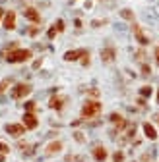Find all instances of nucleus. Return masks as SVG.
Here are the masks:
<instances>
[{"label": "nucleus", "instance_id": "obj_1", "mask_svg": "<svg viewBox=\"0 0 159 162\" xmlns=\"http://www.w3.org/2000/svg\"><path fill=\"white\" fill-rule=\"evenodd\" d=\"M29 56H31L29 50H12V52L6 54V60H8L10 64H14V62H24Z\"/></svg>", "mask_w": 159, "mask_h": 162}, {"label": "nucleus", "instance_id": "obj_2", "mask_svg": "<svg viewBox=\"0 0 159 162\" xmlns=\"http://www.w3.org/2000/svg\"><path fill=\"white\" fill-rule=\"evenodd\" d=\"M101 110V104L95 100H89V102H85L84 108H82V116L84 118H91V116H95L97 112Z\"/></svg>", "mask_w": 159, "mask_h": 162}, {"label": "nucleus", "instance_id": "obj_3", "mask_svg": "<svg viewBox=\"0 0 159 162\" xmlns=\"http://www.w3.org/2000/svg\"><path fill=\"white\" fill-rule=\"evenodd\" d=\"M29 91H31V85H16L14 87V91H12V97L14 99H19V97H25V95H29Z\"/></svg>", "mask_w": 159, "mask_h": 162}, {"label": "nucleus", "instance_id": "obj_4", "mask_svg": "<svg viewBox=\"0 0 159 162\" xmlns=\"http://www.w3.org/2000/svg\"><path fill=\"white\" fill-rule=\"evenodd\" d=\"M93 156H95L97 162H103L105 156H107V151L103 149V147H95V149H93Z\"/></svg>", "mask_w": 159, "mask_h": 162}, {"label": "nucleus", "instance_id": "obj_5", "mask_svg": "<svg viewBox=\"0 0 159 162\" xmlns=\"http://www.w3.org/2000/svg\"><path fill=\"white\" fill-rule=\"evenodd\" d=\"M101 60H103V62H111V60H114V50H113V48L101 50Z\"/></svg>", "mask_w": 159, "mask_h": 162}, {"label": "nucleus", "instance_id": "obj_6", "mask_svg": "<svg viewBox=\"0 0 159 162\" xmlns=\"http://www.w3.org/2000/svg\"><path fill=\"white\" fill-rule=\"evenodd\" d=\"M6 131H8L10 135H19L21 131H24V128H21L19 124H10V126H6Z\"/></svg>", "mask_w": 159, "mask_h": 162}, {"label": "nucleus", "instance_id": "obj_7", "mask_svg": "<svg viewBox=\"0 0 159 162\" xmlns=\"http://www.w3.org/2000/svg\"><path fill=\"white\" fill-rule=\"evenodd\" d=\"M24 124L27 128H37V118H35L33 114H25L24 116Z\"/></svg>", "mask_w": 159, "mask_h": 162}, {"label": "nucleus", "instance_id": "obj_8", "mask_svg": "<svg viewBox=\"0 0 159 162\" xmlns=\"http://www.w3.org/2000/svg\"><path fill=\"white\" fill-rule=\"evenodd\" d=\"M144 133H146L149 139H157V131L153 129L151 124H144Z\"/></svg>", "mask_w": 159, "mask_h": 162}, {"label": "nucleus", "instance_id": "obj_9", "mask_svg": "<svg viewBox=\"0 0 159 162\" xmlns=\"http://www.w3.org/2000/svg\"><path fill=\"white\" fill-rule=\"evenodd\" d=\"M134 33H136V39H138V43H140V45H148V37H144L142 29H140L138 25H134Z\"/></svg>", "mask_w": 159, "mask_h": 162}, {"label": "nucleus", "instance_id": "obj_10", "mask_svg": "<svg viewBox=\"0 0 159 162\" xmlns=\"http://www.w3.org/2000/svg\"><path fill=\"white\" fill-rule=\"evenodd\" d=\"M14 18H16V16H14V12L6 14V18H4V27L6 29H14V25H16V23H14Z\"/></svg>", "mask_w": 159, "mask_h": 162}, {"label": "nucleus", "instance_id": "obj_11", "mask_svg": "<svg viewBox=\"0 0 159 162\" xmlns=\"http://www.w3.org/2000/svg\"><path fill=\"white\" fill-rule=\"evenodd\" d=\"M85 52H84V50H72V52H66V54H64V60H76V58H80V56H84Z\"/></svg>", "mask_w": 159, "mask_h": 162}, {"label": "nucleus", "instance_id": "obj_12", "mask_svg": "<svg viewBox=\"0 0 159 162\" xmlns=\"http://www.w3.org/2000/svg\"><path fill=\"white\" fill-rule=\"evenodd\" d=\"M25 18L27 19H31V21H37V23H39V14H37V10H33V8H27L25 10Z\"/></svg>", "mask_w": 159, "mask_h": 162}, {"label": "nucleus", "instance_id": "obj_13", "mask_svg": "<svg viewBox=\"0 0 159 162\" xmlns=\"http://www.w3.org/2000/svg\"><path fill=\"white\" fill-rule=\"evenodd\" d=\"M111 122H117V124H118V129H122V128L126 126L124 120H122V118H120L118 114H111Z\"/></svg>", "mask_w": 159, "mask_h": 162}, {"label": "nucleus", "instance_id": "obj_14", "mask_svg": "<svg viewBox=\"0 0 159 162\" xmlns=\"http://www.w3.org/2000/svg\"><path fill=\"white\" fill-rule=\"evenodd\" d=\"M60 149H62V145H60V143H53V145H49L47 152L50 154V152H56V151H60Z\"/></svg>", "mask_w": 159, "mask_h": 162}, {"label": "nucleus", "instance_id": "obj_15", "mask_svg": "<svg viewBox=\"0 0 159 162\" xmlns=\"http://www.w3.org/2000/svg\"><path fill=\"white\" fill-rule=\"evenodd\" d=\"M50 106L56 108V110H60L62 108V99H53V100H50Z\"/></svg>", "mask_w": 159, "mask_h": 162}, {"label": "nucleus", "instance_id": "obj_16", "mask_svg": "<svg viewBox=\"0 0 159 162\" xmlns=\"http://www.w3.org/2000/svg\"><path fill=\"white\" fill-rule=\"evenodd\" d=\"M120 16L124 18V19H128V21H130V19H134V14L130 12V10H122V12H120Z\"/></svg>", "mask_w": 159, "mask_h": 162}, {"label": "nucleus", "instance_id": "obj_17", "mask_svg": "<svg viewBox=\"0 0 159 162\" xmlns=\"http://www.w3.org/2000/svg\"><path fill=\"white\" fill-rule=\"evenodd\" d=\"M113 160H114V162H122V160H124V154H122L120 151L114 152V154H113Z\"/></svg>", "mask_w": 159, "mask_h": 162}, {"label": "nucleus", "instance_id": "obj_18", "mask_svg": "<svg viewBox=\"0 0 159 162\" xmlns=\"http://www.w3.org/2000/svg\"><path fill=\"white\" fill-rule=\"evenodd\" d=\"M140 95H144V97H149V95H151V87H142V89H140Z\"/></svg>", "mask_w": 159, "mask_h": 162}, {"label": "nucleus", "instance_id": "obj_19", "mask_svg": "<svg viewBox=\"0 0 159 162\" xmlns=\"http://www.w3.org/2000/svg\"><path fill=\"white\" fill-rule=\"evenodd\" d=\"M114 31L124 33V31H126V25H124V23H114Z\"/></svg>", "mask_w": 159, "mask_h": 162}, {"label": "nucleus", "instance_id": "obj_20", "mask_svg": "<svg viewBox=\"0 0 159 162\" xmlns=\"http://www.w3.org/2000/svg\"><path fill=\"white\" fill-rule=\"evenodd\" d=\"M56 33H58V29H56V25H54V27H50V29H49V37H50V39H53V37H54Z\"/></svg>", "mask_w": 159, "mask_h": 162}, {"label": "nucleus", "instance_id": "obj_21", "mask_svg": "<svg viewBox=\"0 0 159 162\" xmlns=\"http://www.w3.org/2000/svg\"><path fill=\"white\" fill-rule=\"evenodd\" d=\"M74 139H76V141H80V143H84V135L80 133V131H76V133H74Z\"/></svg>", "mask_w": 159, "mask_h": 162}, {"label": "nucleus", "instance_id": "obj_22", "mask_svg": "<svg viewBox=\"0 0 159 162\" xmlns=\"http://www.w3.org/2000/svg\"><path fill=\"white\" fill-rule=\"evenodd\" d=\"M25 108H27V110H33V108H35V102H33V100H29V102L25 104Z\"/></svg>", "mask_w": 159, "mask_h": 162}, {"label": "nucleus", "instance_id": "obj_23", "mask_svg": "<svg viewBox=\"0 0 159 162\" xmlns=\"http://www.w3.org/2000/svg\"><path fill=\"white\" fill-rule=\"evenodd\" d=\"M0 152H8V145H4V143H0Z\"/></svg>", "mask_w": 159, "mask_h": 162}, {"label": "nucleus", "instance_id": "obj_24", "mask_svg": "<svg viewBox=\"0 0 159 162\" xmlns=\"http://www.w3.org/2000/svg\"><path fill=\"white\" fill-rule=\"evenodd\" d=\"M142 71H144V73H149V66L144 64V66H142Z\"/></svg>", "mask_w": 159, "mask_h": 162}, {"label": "nucleus", "instance_id": "obj_25", "mask_svg": "<svg viewBox=\"0 0 159 162\" xmlns=\"http://www.w3.org/2000/svg\"><path fill=\"white\" fill-rule=\"evenodd\" d=\"M56 29H58V31H62V29H64V21H58V23H56Z\"/></svg>", "mask_w": 159, "mask_h": 162}, {"label": "nucleus", "instance_id": "obj_26", "mask_svg": "<svg viewBox=\"0 0 159 162\" xmlns=\"http://www.w3.org/2000/svg\"><path fill=\"white\" fill-rule=\"evenodd\" d=\"M153 120H155V122L159 124V114H155V116H153Z\"/></svg>", "mask_w": 159, "mask_h": 162}, {"label": "nucleus", "instance_id": "obj_27", "mask_svg": "<svg viewBox=\"0 0 159 162\" xmlns=\"http://www.w3.org/2000/svg\"><path fill=\"white\" fill-rule=\"evenodd\" d=\"M155 58H157V64H159V48H157V52H155Z\"/></svg>", "mask_w": 159, "mask_h": 162}, {"label": "nucleus", "instance_id": "obj_28", "mask_svg": "<svg viewBox=\"0 0 159 162\" xmlns=\"http://www.w3.org/2000/svg\"><path fill=\"white\" fill-rule=\"evenodd\" d=\"M4 160H6V158H4V156H2V154H0V162H4Z\"/></svg>", "mask_w": 159, "mask_h": 162}, {"label": "nucleus", "instance_id": "obj_29", "mask_svg": "<svg viewBox=\"0 0 159 162\" xmlns=\"http://www.w3.org/2000/svg\"><path fill=\"white\" fill-rule=\"evenodd\" d=\"M157 102H159V91H157Z\"/></svg>", "mask_w": 159, "mask_h": 162}, {"label": "nucleus", "instance_id": "obj_30", "mask_svg": "<svg viewBox=\"0 0 159 162\" xmlns=\"http://www.w3.org/2000/svg\"><path fill=\"white\" fill-rule=\"evenodd\" d=\"M0 18H2V10H0Z\"/></svg>", "mask_w": 159, "mask_h": 162}, {"label": "nucleus", "instance_id": "obj_31", "mask_svg": "<svg viewBox=\"0 0 159 162\" xmlns=\"http://www.w3.org/2000/svg\"><path fill=\"white\" fill-rule=\"evenodd\" d=\"M0 4H4V0H0Z\"/></svg>", "mask_w": 159, "mask_h": 162}]
</instances>
